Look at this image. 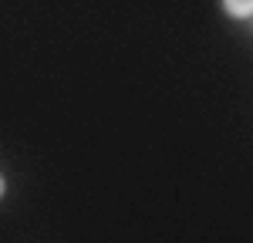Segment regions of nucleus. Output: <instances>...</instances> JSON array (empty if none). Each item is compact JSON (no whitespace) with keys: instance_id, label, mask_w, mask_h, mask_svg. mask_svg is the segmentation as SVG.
Here are the masks:
<instances>
[{"instance_id":"obj_1","label":"nucleus","mask_w":253,"mask_h":243,"mask_svg":"<svg viewBox=\"0 0 253 243\" xmlns=\"http://www.w3.org/2000/svg\"><path fill=\"white\" fill-rule=\"evenodd\" d=\"M223 7H226V14L236 20H247L253 14V0H223Z\"/></svg>"},{"instance_id":"obj_2","label":"nucleus","mask_w":253,"mask_h":243,"mask_svg":"<svg viewBox=\"0 0 253 243\" xmlns=\"http://www.w3.org/2000/svg\"><path fill=\"white\" fill-rule=\"evenodd\" d=\"M0 196H3V179H0Z\"/></svg>"}]
</instances>
